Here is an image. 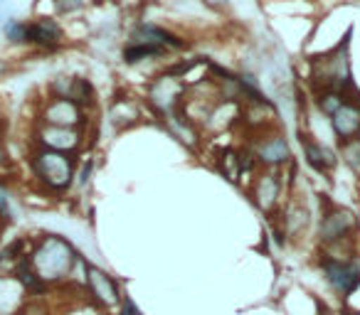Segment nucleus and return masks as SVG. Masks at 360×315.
<instances>
[{
	"label": "nucleus",
	"instance_id": "1",
	"mask_svg": "<svg viewBox=\"0 0 360 315\" xmlns=\"http://www.w3.org/2000/svg\"><path fill=\"white\" fill-rule=\"evenodd\" d=\"M77 261H79L77 249L60 234H45L35 241L30 251V264L45 286L62 283L65 279H70Z\"/></svg>",
	"mask_w": 360,
	"mask_h": 315
},
{
	"label": "nucleus",
	"instance_id": "2",
	"mask_svg": "<svg viewBox=\"0 0 360 315\" xmlns=\"http://www.w3.org/2000/svg\"><path fill=\"white\" fill-rule=\"evenodd\" d=\"M30 170L42 190L52 195H62L75 185L77 175V155H65L57 150L35 148L30 155Z\"/></svg>",
	"mask_w": 360,
	"mask_h": 315
},
{
	"label": "nucleus",
	"instance_id": "3",
	"mask_svg": "<svg viewBox=\"0 0 360 315\" xmlns=\"http://www.w3.org/2000/svg\"><path fill=\"white\" fill-rule=\"evenodd\" d=\"M348 42L338 45L330 55L321 57L316 62V79H319V89H330L345 94L353 89V79H350V62H348Z\"/></svg>",
	"mask_w": 360,
	"mask_h": 315
},
{
	"label": "nucleus",
	"instance_id": "4",
	"mask_svg": "<svg viewBox=\"0 0 360 315\" xmlns=\"http://www.w3.org/2000/svg\"><path fill=\"white\" fill-rule=\"evenodd\" d=\"M321 271H323L326 283L330 286L333 293H338L340 298H350L355 290L360 288V259H330V256L321 254L319 261Z\"/></svg>",
	"mask_w": 360,
	"mask_h": 315
},
{
	"label": "nucleus",
	"instance_id": "5",
	"mask_svg": "<svg viewBox=\"0 0 360 315\" xmlns=\"http://www.w3.org/2000/svg\"><path fill=\"white\" fill-rule=\"evenodd\" d=\"M355 232H358V217H355V212H350L348 207L326 205L319 224L321 249L323 246H333L345 239H355Z\"/></svg>",
	"mask_w": 360,
	"mask_h": 315
},
{
	"label": "nucleus",
	"instance_id": "6",
	"mask_svg": "<svg viewBox=\"0 0 360 315\" xmlns=\"http://www.w3.org/2000/svg\"><path fill=\"white\" fill-rule=\"evenodd\" d=\"M84 290L89 293L94 308H99V310L119 308L121 298H124L114 276H109L104 269L89 264V261H84Z\"/></svg>",
	"mask_w": 360,
	"mask_h": 315
},
{
	"label": "nucleus",
	"instance_id": "7",
	"mask_svg": "<svg viewBox=\"0 0 360 315\" xmlns=\"http://www.w3.org/2000/svg\"><path fill=\"white\" fill-rule=\"evenodd\" d=\"M188 96V84L183 79H175L170 74H163L148 86V104L158 116H170L183 106Z\"/></svg>",
	"mask_w": 360,
	"mask_h": 315
},
{
	"label": "nucleus",
	"instance_id": "8",
	"mask_svg": "<svg viewBox=\"0 0 360 315\" xmlns=\"http://www.w3.org/2000/svg\"><path fill=\"white\" fill-rule=\"evenodd\" d=\"M40 123L42 126H55V128L84 130L86 123H89V116H86V111L82 109V106H77L75 101L50 96L40 111Z\"/></svg>",
	"mask_w": 360,
	"mask_h": 315
},
{
	"label": "nucleus",
	"instance_id": "9",
	"mask_svg": "<svg viewBox=\"0 0 360 315\" xmlns=\"http://www.w3.org/2000/svg\"><path fill=\"white\" fill-rule=\"evenodd\" d=\"M250 150L255 153L259 168H266V170H276V168L291 163V148L279 130H266V133H262L259 138L250 145Z\"/></svg>",
	"mask_w": 360,
	"mask_h": 315
},
{
	"label": "nucleus",
	"instance_id": "10",
	"mask_svg": "<svg viewBox=\"0 0 360 315\" xmlns=\"http://www.w3.org/2000/svg\"><path fill=\"white\" fill-rule=\"evenodd\" d=\"M35 143H37V148L57 150V153H65V155H77V150H79L82 143H84V130L55 128V126L37 123Z\"/></svg>",
	"mask_w": 360,
	"mask_h": 315
},
{
	"label": "nucleus",
	"instance_id": "11",
	"mask_svg": "<svg viewBox=\"0 0 360 315\" xmlns=\"http://www.w3.org/2000/svg\"><path fill=\"white\" fill-rule=\"evenodd\" d=\"M281 192H284V180L276 170H262L252 185V202L259 207L264 215H274L281 205Z\"/></svg>",
	"mask_w": 360,
	"mask_h": 315
},
{
	"label": "nucleus",
	"instance_id": "12",
	"mask_svg": "<svg viewBox=\"0 0 360 315\" xmlns=\"http://www.w3.org/2000/svg\"><path fill=\"white\" fill-rule=\"evenodd\" d=\"M330 128H333L338 143L360 138V101L345 99V104L330 116Z\"/></svg>",
	"mask_w": 360,
	"mask_h": 315
},
{
	"label": "nucleus",
	"instance_id": "13",
	"mask_svg": "<svg viewBox=\"0 0 360 315\" xmlns=\"http://www.w3.org/2000/svg\"><path fill=\"white\" fill-rule=\"evenodd\" d=\"M62 42V27L55 18H35L27 22V45L42 47V50H57Z\"/></svg>",
	"mask_w": 360,
	"mask_h": 315
},
{
	"label": "nucleus",
	"instance_id": "14",
	"mask_svg": "<svg viewBox=\"0 0 360 315\" xmlns=\"http://www.w3.org/2000/svg\"><path fill=\"white\" fill-rule=\"evenodd\" d=\"M131 42H143V45H158L168 50H183L188 47L186 40H180L178 35H173L170 30H163L158 25H150V22H141L131 30Z\"/></svg>",
	"mask_w": 360,
	"mask_h": 315
},
{
	"label": "nucleus",
	"instance_id": "15",
	"mask_svg": "<svg viewBox=\"0 0 360 315\" xmlns=\"http://www.w3.org/2000/svg\"><path fill=\"white\" fill-rule=\"evenodd\" d=\"M301 148H304V158H306V163H309V168H314L321 175H326V173H330L338 166V155L330 148H326L323 143L314 140L311 135L301 133Z\"/></svg>",
	"mask_w": 360,
	"mask_h": 315
},
{
	"label": "nucleus",
	"instance_id": "16",
	"mask_svg": "<svg viewBox=\"0 0 360 315\" xmlns=\"http://www.w3.org/2000/svg\"><path fill=\"white\" fill-rule=\"evenodd\" d=\"M27 290L13 274H0V315H15L25 300Z\"/></svg>",
	"mask_w": 360,
	"mask_h": 315
},
{
	"label": "nucleus",
	"instance_id": "17",
	"mask_svg": "<svg viewBox=\"0 0 360 315\" xmlns=\"http://www.w3.org/2000/svg\"><path fill=\"white\" fill-rule=\"evenodd\" d=\"M309 224V210L301 202H289V207L284 210V220H281V229L286 232V236H299Z\"/></svg>",
	"mask_w": 360,
	"mask_h": 315
},
{
	"label": "nucleus",
	"instance_id": "18",
	"mask_svg": "<svg viewBox=\"0 0 360 315\" xmlns=\"http://www.w3.org/2000/svg\"><path fill=\"white\" fill-rule=\"evenodd\" d=\"M67 99L75 101L77 106H82V109H91L94 106V86H91L89 79H84V76H72L70 81V94H67Z\"/></svg>",
	"mask_w": 360,
	"mask_h": 315
},
{
	"label": "nucleus",
	"instance_id": "19",
	"mask_svg": "<svg viewBox=\"0 0 360 315\" xmlns=\"http://www.w3.org/2000/svg\"><path fill=\"white\" fill-rule=\"evenodd\" d=\"M165 50L158 45H143V42H129L124 47V62L126 65H139L143 60H155V57H163Z\"/></svg>",
	"mask_w": 360,
	"mask_h": 315
},
{
	"label": "nucleus",
	"instance_id": "20",
	"mask_svg": "<svg viewBox=\"0 0 360 315\" xmlns=\"http://www.w3.org/2000/svg\"><path fill=\"white\" fill-rule=\"evenodd\" d=\"M139 119H141V111H139V106H136L134 101L121 99V101H116V104L111 106V121H114V126H119V128L136 123Z\"/></svg>",
	"mask_w": 360,
	"mask_h": 315
},
{
	"label": "nucleus",
	"instance_id": "21",
	"mask_svg": "<svg viewBox=\"0 0 360 315\" xmlns=\"http://www.w3.org/2000/svg\"><path fill=\"white\" fill-rule=\"evenodd\" d=\"M345 99H348V94H340V91H330V89L316 91V106H319L321 114H326L328 119L345 104Z\"/></svg>",
	"mask_w": 360,
	"mask_h": 315
},
{
	"label": "nucleus",
	"instance_id": "22",
	"mask_svg": "<svg viewBox=\"0 0 360 315\" xmlns=\"http://www.w3.org/2000/svg\"><path fill=\"white\" fill-rule=\"evenodd\" d=\"M3 35L11 45H27V22L15 20V18H8L3 22Z\"/></svg>",
	"mask_w": 360,
	"mask_h": 315
},
{
	"label": "nucleus",
	"instance_id": "23",
	"mask_svg": "<svg viewBox=\"0 0 360 315\" xmlns=\"http://www.w3.org/2000/svg\"><path fill=\"white\" fill-rule=\"evenodd\" d=\"M15 197H13L11 187L6 182H0V224L6 227L15 220Z\"/></svg>",
	"mask_w": 360,
	"mask_h": 315
},
{
	"label": "nucleus",
	"instance_id": "24",
	"mask_svg": "<svg viewBox=\"0 0 360 315\" xmlns=\"http://www.w3.org/2000/svg\"><path fill=\"white\" fill-rule=\"evenodd\" d=\"M340 158L353 173L360 175V138H353L348 143H340Z\"/></svg>",
	"mask_w": 360,
	"mask_h": 315
},
{
	"label": "nucleus",
	"instance_id": "25",
	"mask_svg": "<svg viewBox=\"0 0 360 315\" xmlns=\"http://www.w3.org/2000/svg\"><path fill=\"white\" fill-rule=\"evenodd\" d=\"M55 8L60 15H72L84 8V0H55Z\"/></svg>",
	"mask_w": 360,
	"mask_h": 315
},
{
	"label": "nucleus",
	"instance_id": "26",
	"mask_svg": "<svg viewBox=\"0 0 360 315\" xmlns=\"http://www.w3.org/2000/svg\"><path fill=\"white\" fill-rule=\"evenodd\" d=\"M91 170H94V163L86 161L84 166H82V173H79V175H75V177H77V185L84 187L86 182H89V177H91Z\"/></svg>",
	"mask_w": 360,
	"mask_h": 315
},
{
	"label": "nucleus",
	"instance_id": "27",
	"mask_svg": "<svg viewBox=\"0 0 360 315\" xmlns=\"http://www.w3.org/2000/svg\"><path fill=\"white\" fill-rule=\"evenodd\" d=\"M205 6H210V8H215V11H220V8H225L227 6V0H202Z\"/></svg>",
	"mask_w": 360,
	"mask_h": 315
},
{
	"label": "nucleus",
	"instance_id": "28",
	"mask_svg": "<svg viewBox=\"0 0 360 315\" xmlns=\"http://www.w3.org/2000/svg\"><path fill=\"white\" fill-rule=\"evenodd\" d=\"M6 158H8V155H6V148H3V143H0V166L6 163Z\"/></svg>",
	"mask_w": 360,
	"mask_h": 315
},
{
	"label": "nucleus",
	"instance_id": "29",
	"mask_svg": "<svg viewBox=\"0 0 360 315\" xmlns=\"http://www.w3.org/2000/svg\"><path fill=\"white\" fill-rule=\"evenodd\" d=\"M3 72H8V67H6V62H0V74H3Z\"/></svg>",
	"mask_w": 360,
	"mask_h": 315
},
{
	"label": "nucleus",
	"instance_id": "30",
	"mask_svg": "<svg viewBox=\"0 0 360 315\" xmlns=\"http://www.w3.org/2000/svg\"><path fill=\"white\" fill-rule=\"evenodd\" d=\"M319 315H333V313H328V310H321V313Z\"/></svg>",
	"mask_w": 360,
	"mask_h": 315
},
{
	"label": "nucleus",
	"instance_id": "31",
	"mask_svg": "<svg viewBox=\"0 0 360 315\" xmlns=\"http://www.w3.org/2000/svg\"><path fill=\"white\" fill-rule=\"evenodd\" d=\"M94 3H104V0H94Z\"/></svg>",
	"mask_w": 360,
	"mask_h": 315
},
{
	"label": "nucleus",
	"instance_id": "32",
	"mask_svg": "<svg viewBox=\"0 0 360 315\" xmlns=\"http://www.w3.org/2000/svg\"><path fill=\"white\" fill-rule=\"evenodd\" d=\"M348 315H360V313H348Z\"/></svg>",
	"mask_w": 360,
	"mask_h": 315
}]
</instances>
